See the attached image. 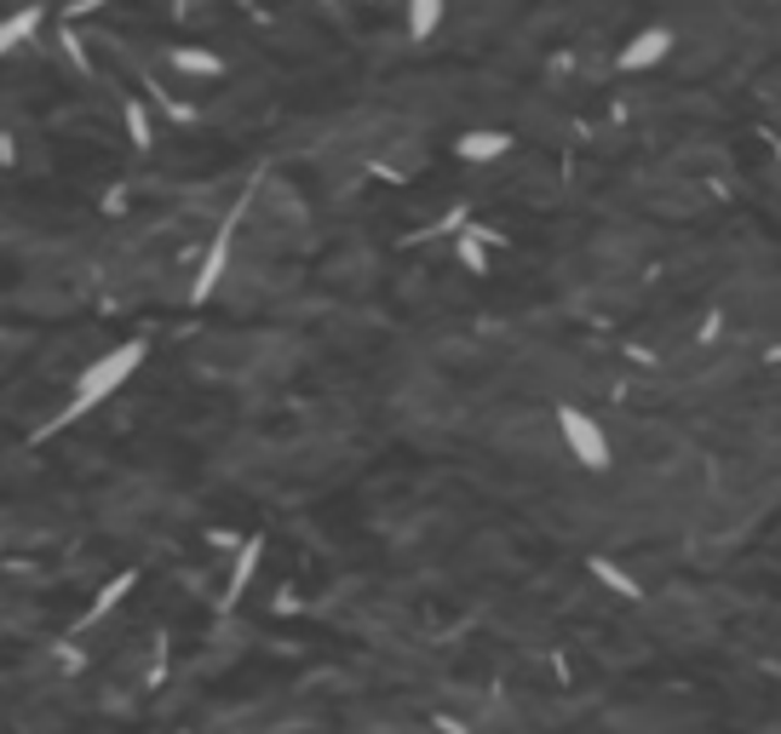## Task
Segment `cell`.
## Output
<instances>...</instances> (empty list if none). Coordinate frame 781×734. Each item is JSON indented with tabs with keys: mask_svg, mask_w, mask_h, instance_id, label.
<instances>
[{
	"mask_svg": "<svg viewBox=\"0 0 781 734\" xmlns=\"http://www.w3.org/2000/svg\"><path fill=\"white\" fill-rule=\"evenodd\" d=\"M557 436H564L569 459L587 465V471H609L615 465V447L604 436V425H597L592 414H580V407H557Z\"/></svg>",
	"mask_w": 781,
	"mask_h": 734,
	"instance_id": "cell-3",
	"label": "cell"
},
{
	"mask_svg": "<svg viewBox=\"0 0 781 734\" xmlns=\"http://www.w3.org/2000/svg\"><path fill=\"white\" fill-rule=\"evenodd\" d=\"M454 253H459V264H466L471 276H489V248H483V236H477V224H471V230H459Z\"/></svg>",
	"mask_w": 781,
	"mask_h": 734,
	"instance_id": "cell-13",
	"label": "cell"
},
{
	"mask_svg": "<svg viewBox=\"0 0 781 734\" xmlns=\"http://www.w3.org/2000/svg\"><path fill=\"white\" fill-rule=\"evenodd\" d=\"M122 121H127L133 150H150V144H155V121H150V104H144V98H127V104H122Z\"/></svg>",
	"mask_w": 781,
	"mask_h": 734,
	"instance_id": "cell-10",
	"label": "cell"
},
{
	"mask_svg": "<svg viewBox=\"0 0 781 734\" xmlns=\"http://www.w3.org/2000/svg\"><path fill=\"white\" fill-rule=\"evenodd\" d=\"M459 161H500V155H512V132H466L454 144Z\"/></svg>",
	"mask_w": 781,
	"mask_h": 734,
	"instance_id": "cell-8",
	"label": "cell"
},
{
	"mask_svg": "<svg viewBox=\"0 0 781 734\" xmlns=\"http://www.w3.org/2000/svg\"><path fill=\"white\" fill-rule=\"evenodd\" d=\"M265 184V173H253V184L242 190V201L230 207V218L213 230V241H207V253H202V270H196V281H190V304H207L213 293H218V281H225V270H230V241H236V230H242V218H248V207H253V190Z\"/></svg>",
	"mask_w": 781,
	"mask_h": 734,
	"instance_id": "cell-2",
	"label": "cell"
},
{
	"mask_svg": "<svg viewBox=\"0 0 781 734\" xmlns=\"http://www.w3.org/2000/svg\"><path fill=\"white\" fill-rule=\"evenodd\" d=\"M58 47H64V58H70V64H75V75H87V80H92V58H87V47H81V35H75L70 24H64V29H58Z\"/></svg>",
	"mask_w": 781,
	"mask_h": 734,
	"instance_id": "cell-14",
	"label": "cell"
},
{
	"mask_svg": "<svg viewBox=\"0 0 781 734\" xmlns=\"http://www.w3.org/2000/svg\"><path fill=\"white\" fill-rule=\"evenodd\" d=\"M667 52H672V29H667V24L638 29V35L627 40V47L615 52V69H620V75H644V69H655Z\"/></svg>",
	"mask_w": 781,
	"mask_h": 734,
	"instance_id": "cell-4",
	"label": "cell"
},
{
	"mask_svg": "<svg viewBox=\"0 0 781 734\" xmlns=\"http://www.w3.org/2000/svg\"><path fill=\"white\" fill-rule=\"evenodd\" d=\"M41 17H47L41 0H29V7H17L12 17H0V58L17 52V47H29V35L41 29Z\"/></svg>",
	"mask_w": 781,
	"mask_h": 734,
	"instance_id": "cell-5",
	"label": "cell"
},
{
	"mask_svg": "<svg viewBox=\"0 0 781 734\" xmlns=\"http://www.w3.org/2000/svg\"><path fill=\"white\" fill-rule=\"evenodd\" d=\"M592 574H597V585L620 591V597H627V603H638V597H644V585H638V580L627 574V568H615L609 557H592Z\"/></svg>",
	"mask_w": 781,
	"mask_h": 734,
	"instance_id": "cell-12",
	"label": "cell"
},
{
	"mask_svg": "<svg viewBox=\"0 0 781 734\" xmlns=\"http://www.w3.org/2000/svg\"><path fill=\"white\" fill-rule=\"evenodd\" d=\"M178 12H185V0H178Z\"/></svg>",
	"mask_w": 781,
	"mask_h": 734,
	"instance_id": "cell-16",
	"label": "cell"
},
{
	"mask_svg": "<svg viewBox=\"0 0 781 734\" xmlns=\"http://www.w3.org/2000/svg\"><path fill=\"white\" fill-rule=\"evenodd\" d=\"M144 356H150V339H127V344H115V351H104L98 362H87L81 379H75V391H70V402L41 425V436L64 431V425H75V419H87L92 407H104V402L138 374V367H144Z\"/></svg>",
	"mask_w": 781,
	"mask_h": 734,
	"instance_id": "cell-1",
	"label": "cell"
},
{
	"mask_svg": "<svg viewBox=\"0 0 781 734\" xmlns=\"http://www.w3.org/2000/svg\"><path fill=\"white\" fill-rule=\"evenodd\" d=\"M459 224H466V207H449L443 218L431 224V236H459Z\"/></svg>",
	"mask_w": 781,
	"mask_h": 734,
	"instance_id": "cell-15",
	"label": "cell"
},
{
	"mask_svg": "<svg viewBox=\"0 0 781 734\" xmlns=\"http://www.w3.org/2000/svg\"><path fill=\"white\" fill-rule=\"evenodd\" d=\"M408 7V40H431L443 24V0H403Z\"/></svg>",
	"mask_w": 781,
	"mask_h": 734,
	"instance_id": "cell-11",
	"label": "cell"
},
{
	"mask_svg": "<svg viewBox=\"0 0 781 734\" xmlns=\"http://www.w3.org/2000/svg\"><path fill=\"white\" fill-rule=\"evenodd\" d=\"M133 585H138V574H133V568H127V574H115V580H110V585H104V591H98V597H92V608H87V615H81V631L104 620V615H110V608H115V603L127 597Z\"/></svg>",
	"mask_w": 781,
	"mask_h": 734,
	"instance_id": "cell-9",
	"label": "cell"
},
{
	"mask_svg": "<svg viewBox=\"0 0 781 734\" xmlns=\"http://www.w3.org/2000/svg\"><path fill=\"white\" fill-rule=\"evenodd\" d=\"M259 557H265V534H253L242 550H236V568H230V585H225V608H236V603L248 597V585L259 574Z\"/></svg>",
	"mask_w": 781,
	"mask_h": 734,
	"instance_id": "cell-6",
	"label": "cell"
},
{
	"mask_svg": "<svg viewBox=\"0 0 781 734\" xmlns=\"http://www.w3.org/2000/svg\"><path fill=\"white\" fill-rule=\"evenodd\" d=\"M167 64H173L178 75H207V80L225 75V58L207 52V47H173V52H167Z\"/></svg>",
	"mask_w": 781,
	"mask_h": 734,
	"instance_id": "cell-7",
	"label": "cell"
}]
</instances>
